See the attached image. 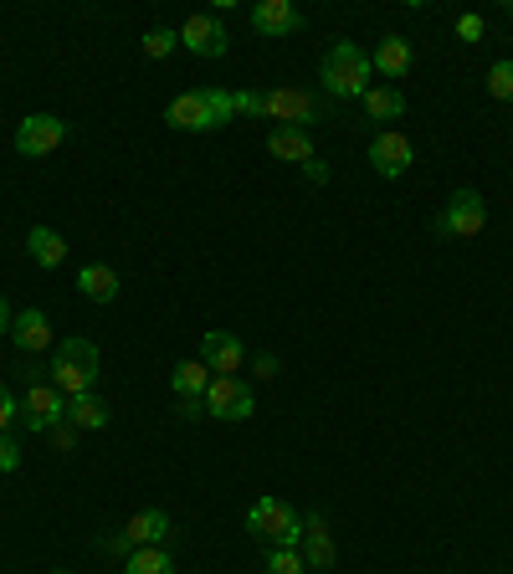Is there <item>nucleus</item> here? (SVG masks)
Segmentation results:
<instances>
[{
	"label": "nucleus",
	"mask_w": 513,
	"mask_h": 574,
	"mask_svg": "<svg viewBox=\"0 0 513 574\" xmlns=\"http://www.w3.org/2000/svg\"><path fill=\"white\" fill-rule=\"evenodd\" d=\"M237 113V103L226 87H195V93H180L165 108V123L170 129H186V134H211V129H226Z\"/></svg>",
	"instance_id": "1"
},
{
	"label": "nucleus",
	"mask_w": 513,
	"mask_h": 574,
	"mask_svg": "<svg viewBox=\"0 0 513 574\" xmlns=\"http://www.w3.org/2000/svg\"><path fill=\"white\" fill-rule=\"evenodd\" d=\"M370 77H375V68H370V51L355 47V41H334V47L324 51V68H319V83H324V93H334V98H365L370 93Z\"/></svg>",
	"instance_id": "2"
},
{
	"label": "nucleus",
	"mask_w": 513,
	"mask_h": 574,
	"mask_svg": "<svg viewBox=\"0 0 513 574\" xmlns=\"http://www.w3.org/2000/svg\"><path fill=\"white\" fill-rule=\"evenodd\" d=\"M51 385L62 390L68 400H77V395H93V385H98V344L93 338H62L57 344V355H51Z\"/></svg>",
	"instance_id": "3"
},
{
	"label": "nucleus",
	"mask_w": 513,
	"mask_h": 574,
	"mask_svg": "<svg viewBox=\"0 0 513 574\" xmlns=\"http://www.w3.org/2000/svg\"><path fill=\"white\" fill-rule=\"evenodd\" d=\"M247 534H252L256 543H267V549H298L303 543V518L293 513L283 498H256L252 507H247Z\"/></svg>",
	"instance_id": "4"
},
{
	"label": "nucleus",
	"mask_w": 513,
	"mask_h": 574,
	"mask_svg": "<svg viewBox=\"0 0 513 574\" xmlns=\"http://www.w3.org/2000/svg\"><path fill=\"white\" fill-rule=\"evenodd\" d=\"M26 431H51L68 421V395L51 385V370H26V400H21Z\"/></svg>",
	"instance_id": "5"
},
{
	"label": "nucleus",
	"mask_w": 513,
	"mask_h": 574,
	"mask_svg": "<svg viewBox=\"0 0 513 574\" xmlns=\"http://www.w3.org/2000/svg\"><path fill=\"white\" fill-rule=\"evenodd\" d=\"M205 416H216V421H247V416H256L252 385L241 374H216L205 385Z\"/></svg>",
	"instance_id": "6"
},
{
	"label": "nucleus",
	"mask_w": 513,
	"mask_h": 574,
	"mask_svg": "<svg viewBox=\"0 0 513 574\" xmlns=\"http://www.w3.org/2000/svg\"><path fill=\"white\" fill-rule=\"evenodd\" d=\"M256 119H277L303 129V123H324V103L313 93H303V87H273V93H262V113Z\"/></svg>",
	"instance_id": "7"
},
{
	"label": "nucleus",
	"mask_w": 513,
	"mask_h": 574,
	"mask_svg": "<svg viewBox=\"0 0 513 574\" xmlns=\"http://www.w3.org/2000/svg\"><path fill=\"white\" fill-rule=\"evenodd\" d=\"M482 226H488V201H482L478 190H452V201L446 211L437 216V237H478Z\"/></svg>",
	"instance_id": "8"
},
{
	"label": "nucleus",
	"mask_w": 513,
	"mask_h": 574,
	"mask_svg": "<svg viewBox=\"0 0 513 574\" xmlns=\"http://www.w3.org/2000/svg\"><path fill=\"white\" fill-rule=\"evenodd\" d=\"M62 139H68V123L57 119V113H32V119L16 123V154H26V159H41V154L62 150Z\"/></svg>",
	"instance_id": "9"
},
{
	"label": "nucleus",
	"mask_w": 513,
	"mask_h": 574,
	"mask_svg": "<svg viewBox=\"0 0 513 574\" xmlns=\"http://www.w3.org/2000/svg\"><path fill=\"white\" fill-rule=\"evenodd\" d=\"M180 47L195 51V57H205V62H216V57H226L231 36H226V26L216 16L195 11V16H186V26H180Z\"/></svg>",
	"instance_id": "10"
},
{
	"label": "nucleus",
	"mask_w": 513,
	"mask_h": 574,
	"mask_svg": "<svg viewBox=\"0 0 513 574\" xmlns=\"http://www.w3.org/2000/svg\"><path fill=\"white\" fill-rule=\"evenodd\" d=\"M241 359H247V349H241V338L231 334V328H211V334L201 338V364L211 370V380H216V374H237Z\"/></svg>",
	"instance_id": "11"
},
{
	"label": "nucleus",
	"mask_w": 513,
	"mask_h": 574,
	"mask_svg": "<svg viewBox=\"0 0 513 574\" xmlns=\"http://www.w3.org/2000/svg\"><path fill=\"white\" fill-rule=\"evenodd\" d=\"M410 159H416V150H410V139L395 134V129L375 134V144H370V165H375L380 180H401L410 169Z\"/></svg>",
	"instance_id": "12"
},
{
	"label": "nucleus",
	"mask_w": 513,
	"mask_h": 574,
	"mask_svg": "<svg viewBox=\"0 0 513 574\" xmlns=\"http://www.w3.org/2000/svg\"><path fill=\"white\" fill-rule=\"evenodd\" d=\"M308 21L298 5H288V0H256L252 5V32L256 36H298Z\"/></svg>",
	"instance_id": "13"
},
{
	"label": "nucleus",
	"mask_w": 513,
	"mask_h": 574,
	"mask_svg": "<svg viewBox=\"0 0 513 574\" xmlns=\"http://www.w3.org/2000/svg\"><path fill=\"white\" fill-rule=\"evenodd\" d=\"M11 344H16L21 355H41V349H51V323L41 308H26V313H16V323H11Z\"/></svg>",
	"instance_id": "14"
},
{
	"label": "nucleus",
	"mask_w": 513,
	"mask_h": 574,
	"mask_svg": "<svg viewBox=\"0 0 513 574\" xmlns=\"http://www.w3.org/2000/svg\"><path fill=\"white\" fill-rule=\"evenodd\" d=\"M267 154L288 159V165H308V159H313V134H308V129H293V123H277L273 134H267Z\"/></svg>",
	"instance_id": "15"
},
{
	"label": "nucleus",
	"mask_w": 513,
	"mask_h": 574,
	"mask_svg": "<svg viewBox=\"0 0 513 574\" xmlns=\"http://www.w3.org/2000/svg\"><path fill=\"white\" fill-rule=\"evenodd\" d=\"M170 534H175L170 513H165V507H150V513H134V518H129L123 543H129V549H144V543H165Z\"/></svg>",
	"instance_id": "16"
},
{
	"label": "nucleus",
	"mask_w": 513,
	"mask_h": 574,
	"mask_svg": "<svg viewBox=\"0 0 513 574\" xmlns=\"http://www.w3.org/2000/svg\"><path fill=\"white\" fill-rule=\"evenodd\" d=\"M303 564L308 570H329L334 564V539H329L324 513H308L303 518Z\"/></svg>",
	"instance_id": "17"
},
{
	"label": "nucleus",
	"mask_w": 513,
	"mask_h": 574,
	"mask_svg": "<svg viewBox=\"0 0 513 574\" xmlns=\"http://www.w3.org/2000/svg\"><path fill=\"white\" fill-rule=\"evenodd\" d=\"M370 68H375L380 77H406L410 72V41L406 36H385V41L370 51Z\"/></svg>",
	"instance_id": "18"
},
{
	"label": "nucleus",
	"mask_w": 513,
	"mask_h": 574,
	"mask_svg": "<svg viewBox=\"0 0 513 574\" xmlns=\"http://www.w3.org/2000/svg\"><path fill=\"white\" fill-rule=\"evenodd\" d=\"M26 252H32V262L36 267H62L68 262V241L57 237L51 226H32V237H26Z\"/></svg>",
	"instance_id": "19"
},
{
	"label": "nucleus",
	"mask_w": 513,
	"mask_h": 574,
	"mask_svg": "<svg viewBox=\"0 0 513 574\" xmlns=\"http://www.w3.org/2000/svg\"><path fill=\"white\" fill-rule=\"evenodd\" d=\"M77 287H83V298H93V303H114L119 298V272L103 267V262H87L77 272Z\"/></svg>",
	"instance_id": "20"
},
{
	"label": "nucleus",
	"mask_w": 513,
	"mask_h": 574,
	"mask_svg": "<svg viewBox=\"0 0 513 574\" xmlns=\"http://www.w3.org/2000/svg\"><path fill=\"white\" fill-rule=\"evenodd\" d=\"M170 385L180 400H205V385H211V370H205L201 359H180L170 370Z\"/></svg>",
	"instance_id": "21"
},
{
	"label": "nucleus",
	"mask_w": 513,
	"mask_h": 574,
	"mask_svg": "<svg viewBox=\"0 0 513 574\" xmlns=\"http://www.w3.org/2000/svg\"><path fill=\"white\" fill-rule=\"evenodd\" d=\"M68 421L77 431H103V426L114 421V410L103 406L98 395H77V400H68Z\"/></svg>",
	"instance_id": "22"
},
{
	"label": "nucleus",
	"mask_w": 513,
	"mask_h": 574,
	"mask_svg": "<svg viewBox=\"0 0 513 574\" xmlns=\"http://www.w3.org/2000/svg\"><path fill=\"white\" fill-rule=\"evenodd\" d=\"M123 574H175V559L165 543H144V549H129Z\"/></svg>",
	"instance_id": "23"
},
{
	"label": "nucleus",
	"mask_w": 513,
	"mask_h": 574,
	"mask_svg": "<svg viewBox=\"0 0 513 574\" xmlns=\"http://www.w3.org/2000/svg\"><path fill=\"white\" fill-rule=\"evenodd\" d=\"M359 103L370 108V119H375V123H380V119L391 123V119H401V113H406V98H401L395 87H370V93H365Z\"/></svg>",
	"instance_id": "24"
},
{
	"label": "nucleus",
	"mask_w": 513,
	"mask_h": 574,
	"mask_svg": "<svg viewBox=\"0 0 513 574\" xmlns=\"http://www.w3.org/2000/svg\"><path fill=\"white\" fill-rule=\"evenodd\" d=\"M303 549H267L262 559V574H303Z\"/></svg>",
	"instance_id": "25"
},
{
	"label": "nucleus",
	"mask_w": 513,
	"mask_h": 574,
	"mask_svg": "<svg viewBox=\"0 0 513 574\" xmlns=\"http://www.w3.org/2000/svg\"><path fill=\"white\" fill-rule=\"evenodd\" d=\"M488 98L513 103V57H503V62L488 68Z\"/></svg>",
	"instance_id": "26"
},
{
	"label": "nucleus",
	"mask_w": 513,
	"mask_h": 574,
	"mask_svg": "<svg viewBox=\"0 0 513 574\" xmlns=\"http://www.w3.org/2000/svg\"><path fill=\"white\" fill-rule=\"evenodd\" d=\"M175 47H180V32H170V26H154V32H144V57H170Z\"/></svg>",
	"instance_id": "27"
},
{
	"label": "nucleus",
	"mask_w": 513,
	"mask_h": 574,
	"mask_svg": "<svg viewBox=\"0 0 513 574\" xmlns=\"http://www.w3.org/2000/svg\"><path fill=\"white\" fill-rule=\"evenodd\" d=\"M16 416H21V400H16V395H11L5 385H0V437L11 431V421H16Z\"/></svg>",
	"instance_id": "28"
},
{
	"label": "nucleus",
	"mask_w": 513,
	"mask_h": 574,
	"mask_svg": "<svg viewBox=\"0 0 513 574\" xmlns=\"http://www.w3.org/2000/svg\"><path fill=\"white\" fill-rule=\"evenodd\" d=\"M21 467V446L11 437H0V473H16Z\"/></svg>",
	"instance_id": "29"
},
{
	"label": "nucleus",
	"mask_w": 513,
	"mask_h": 574,
	"mask_svg": "<svg viewBox=\"0 0 513 574\" xmlns=\"http://www.w3.org/2000/svg\"><path fill=\"white\" fill-rule=\"evenodd\" d=\"M482 32H488L482 16H457V36H462V41H482Z\"/></svg>",
	"instance_id": "30"
},
{
	"label": "nucleus",
	"mask_w": 513,
	"mask_h": 574,
	"mask_svg": "<svg viewBox=\"0 0 513 574\" xmlns=\"http://www.w3.org/2000/svg\"><path fill=\"white\" fill-rule=\"evenodd\" d=\"M51 441H57V446H62V452H72V441H77V426H72V421L51 426Z\"/></svg>",
	"instance_id": "31"
},
{
	"label": "nucleus",
	"mask_w": 513,
	"mask_h": 574,
	"mask_svg": "<svg viewBox=\"0 0 513 574\" xmlns=\"http://www.w3.org/2000/svg\"><path fill=\"white\" fill-rule=\"evenodd\" d=\"M303 175H308V180H313V186H324V180H329L324 159H319V154H313V159H308V165H303Z\"/></svg>",
	"instance_id": "32"
},
{
	"label": "nucleus",
	"mask_w": 513,
	"mask_h": 574,
	"mask_svg": "<svg viewBox=\"0 0 513 574\" xmlns=\"http://www.w3.org/2000/svg\"><path fill=\"white\" fill-rule=\"evenodd\" d=\"M11 323H16V313H11V303H5V298H0V338L11 334Z\"/></svg>",
	"instance_id": "33"
},
{
	"label": "nucleus",
	"mask_w": 513,
	"mask_h": 574,
	"mask_svg": "<svg viewBox=\"0 0 513 574\" xmlns=\"http://www.w3.org/2000/svg\"><path fill=\"white\" fill-rule=\"evenodd\" d=\"M180 416H186V421H195V416H205V400H180Z\"/></svg>",
	"instance_id": "34"
},
{
	"label": "nucleus",
	"mask_w": 513,
	"mask_h": 574,
	"mask_svg": "<svg viewBox=\"0 0 513 574\" xmlns=\"http://www.w3.org/2000/svg\"><path fill=\"white\" fill-rule=\"evenodd\" d=\"M256 374H262V380H273V374H277V359L262 355V359H256Z\"/></svg>",
	"instance_id": "35"
},
{
	"label": "nucleus",
	"mask_w": 513,
	"mask_h": 574,
	"mask_svg": "<svg viewBox=\"0 0 513 574\" xmlns=\"http://www.w3.org/2000/svg\"><path fill=\"white\" fill-rule=\"evenodd\" d=\"M51 574H72V570H51Z\"/></svg>",
	"instance_id": "36"
},
{
	"label": "nucleus",
	"mask_w": 513,
	"mask_h": 574,
	"mask_svg": "<svg viewBox=\"0 0 513 574\" xmlns=\"http://www.w3.org/2000/svg\"><path fill=\"white\" fill-rule=\"evenodd\" d=\"M509 11H513V0H509Z\"/></svg>",
	"instance_id": "37"
}]
</instances>
